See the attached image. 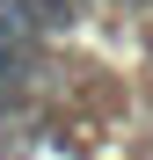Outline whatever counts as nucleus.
Segmentation results:
<instances>
[{
  "label": "nucleus",
  "instance_id": "obj_1",
  "mask_svg": "<svg viewBox=\"0 0 153 160\" xmlns=\"http://www.w3.org/2000/svg\"><path fill=\"white\" fill-rule=\"evenodd\" d=\"M80 8L88 0H0V22L22 29V37H59V29L80 22Z\"/></svg>",
  "mask_w": 153,
  "mask_h": 160
}]
</instances>
